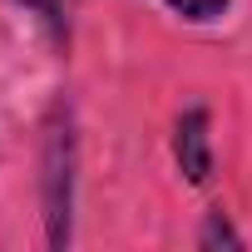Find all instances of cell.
Returning a JSON list of instances; mask_svg holds the SVG:
<instances>
[{
    "label": "cell",
    "instance_id": "1",
    "mask_svg": "<svg viewBox=\"0 0 252 252\" xmlns=\"http://www.w3.org/2000/svg\"><path fill=\"white\" fill-rule=\"evenodd\" d=\"M69 188H74V134H69V119L64 124L55 119L45 139V218L55 247L69 242Z\"/></svg>",
    "mask_w": 252,
    "mask_h": 252
},
{
    "label": "cell",
    "instance_id": "3",
    "mask_svg": "<svg viewBox=\"0 0 252 252\" xmlns=\"http://www.w3.org/2000/svg\"><path fill=\"white\" fill-rule=\"evenodd\" d=\"M15 5H25V10H35L55 35H64L69 30V10H74V0H15Z\"/></svg>",
    "mask_w": 252,
    "mask_h": 252
},
{
    "label": "cell",
    "instance_id": "2",
    "mask_svg": "<svg viewBox=\"0 0 252 252\" xmlns=\"http://www.w3.org/2000/svg\"><path fill=\"white\" fill-rule=\"evenodd\" d=\"M173 158L183 168L188 183H208L213 178V139H208V109H188L173 129Z\"/></svg>",
    "mask_w": 252,
    "mask_h": 252
},
{
    "label": "cell",
    "instance_id": "5",
    "mask_svg": "<svg viewBox=\"0 0 252 252\" xmlns=\"http://www.w3.org/2000/svg\"><path fill=\"white\" fill-rule=\"evenodd\" d=\"M218 242H227V247H242V237L227 227V218H222V213H208V227H203V247H218Z\"/></svg>",
    "mask_w": 252,
    "mask_h": 252
},
{
    "label": "cell",
    "instance_id": "4",
    "mask_svg": "<svg viewBox=\"0 0 252 252\" xmlns=\"http://www.w3.org/2000/svg\"><path fill=\"white\" fill-rule=\"evenodd\" d=\"M168 10H178L183 20H218L227 10V0H163Z\"/></svg>",
    "mask_w": 252,
    "mask_h": 252
}]
</instances>
